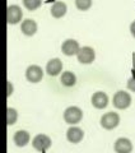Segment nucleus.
<instances>
[{
    "instance_id": "obj_1",
    "label": "nucleus",
    "mask_w": 135,
    "mask_h": 153,
    "mask_svg": "<svg viewBox=\"0 0 135 153\" xmlns=\"http://www.w3.org/2000/svg\"><path fill=\"white\" fill-rule=\"evenodd\" d=\"M112 105L117 110H126L131 105V96L125 91H117L112 97Z\"/></svg>"
},
{
    "instance_id": "obj_2",
    "label": "nucleus",
    "mask_w": 135,
    "mask_h": 153,
    "mask_svg": "<svg viewBox=\"0 0 135 153\" xmlns=\"http://www.w3.org/2000/svg\"><path fill=\"white\" fill-rule=\"evenodd\" d=\"M64 121L69 125H75L82 121L83 119V111L82 108H79L78 106H69L65 111H64Z\"/></svg>"
},
{
    "instance_id": "obj_3",
    "label": "nucleus",
    "mask_w": 135,
    "mask_h": 153,
    "mask_svg": "<svg viewBox=\"0 0 135 153\" xmlns=\"http://www.w3.org/2000/svg\"><path fill=\"white\" fill-rule=\"evenodd\" d=\"M101 126L106 130H113L115 128L119 126L120 124V115L117 112H106L105 115L101 116Z\"/></svg>"
},
{
    "instance_id": "obj_4",
    "label": "nucleus",
    "mask_w": 135,
    "mask_h": 153,
    "mask_svg": "<svg viewBox=\"0 0 135 153\" xmlns=\"http://www.w3.org/2000/svg\"><path fill=\"white\" fill-rule=\"evenodd\" d=\"M76 59H78L80 64L89 65V64H92L96 59V51L93 47H90V46H83V47H80L79 52L76 54Z\"/></svg>"
},
{
    "instance_id": "obj_5",
    "label": "nucleus",
    "mask_w": 135,
    "mask_h": 153,
    "mask_svg": "<svg viewBox=\"0 0 135 153\" xmlns=\"http://www.w3.org/2000/svg\"><path fill=\"white\" fill-rule=\"evenodd\" d=\"M52 146V140L46 134H37L32 140V147L38 152H45Z\"/></svg>"
},
{
    "instance_id": "obj_6",
    "label": "nucleus",
    "mask_w": 135,
    "mask_h": 153,
    "mask_svg": "<svg viewBox=\"0 0 135 153\" xmlns=\"http://www.w3.org/2000/svg\"><path fill=\"white\" fill-rule=\"evenodd\" d=\"M23 18V10L19 5H9L7 9V21L9 25H18Z\"/></svg>"
},
{
    "instance_id": "obj_7",
    "label": "nucleus",
    "mask_w": 135,
    "mask_h": 153,
    "mask_svg": "<svg viewBox=\"0 0 135 153\" xmlns=\"http://www.w3.org/2000/svg\"><path fill=\"white\" fill-rule=\"evenodd\" d=\"M80 45L74 38H68L61 44V52L66 56H74L79 52Z\"/></svg>"
},
{
    "instance_id": "obj_8",
    "label": "nucleus",
    "mask_w": 135,
    "mask_h": 153,
    "mask_svg": "<svg viewBox=\"0 0 135 153\" xmlns=\"http://www.w3.org/2000/svg\"><path fill=\"white\" fill-rule=\"evenodd\" d=\"M26 78L31 83H38L43 78V70L40 65H30L26 70Z\"/></svg>"
},
{
    "instance_id": "obj_9",
    "label": "nucleus",
    "mask_w": 135,
    "mask_h": 153,
    "mask_svg": "<svg viewBox=\"0 0 135 153\" xmlns=\"http://www.w3.org/2000/svg\"><path fill=\"white\" fill-rule=\"evenodd\" d=\"M90 102H92V106L98 108V110H102V108H106L108 106V96L106 94L105 92H94L90 97Z\"/></svg>"
},
{
    "instance_id": "obj_10",
    "label": "nucleus",
    "mask_w": 135,
    "mask_h": 153,
    "mask_svg": "<svg viewBox=\"0 0 135 153\" xmlns=\"http://www.w3.org/2000/svg\"><path fill=\"white\" fill-rule=\"evenodd\" d=\"M113 151L115 153H131L133 143L128 138H119V139L115 140Z\"/></svg>"
},
{
    "instance_id": "obj_11",
    "label": "nucleus",
    "mask_w": 135,
    "mask_h": 153,
    "mask_svg": "<svg viewBox=\"0 0 135 153\" xmlns=\"http://www.w3.org/2000/svg\"><path fill=\"white\" fill-rule=\"evenodd\" d=\"M83 138H84L83 129H80L78 126H70L66 130V139L70 143H73V144H78V143H80L82 140H83Z\"/></svg>"
},
{
    "instance_id": "obj_12",
    "label": "nucleus",
    "mask_w": 135,
    "mask_h": 153,
    "mask_svg": "<svg viewBox=\"0 0 135 153\" xmlns=\"http://www.w3.org/2000/svg\"><path fill=\"white\" fill-rule=\"evenodd\" d=\"M62 71V61L59 57H54L46 64V73L50 76H56Z\"/></svg>"
},
{
    "instance_id": "obj_13",
    "label": "nucleus",
    "mask_w": 135,
    "mask_h": 153,
    "mask_svg": "<svg viewBox=\"0 0 135 153\" xmlns=\"http://www.w3.org/2000/svg\"><path fill=\"white\" fill-rule=\"evenodd\" d=\"M37 28H38V26H37L36 21H33V19H31V18L24 19V21L22 22V25H21V31H22V33H23L24 36H28V37L36 35Z\"/></svg>"
},
{
    "instance_id": "obj_14",
    "label": "nucleus",
    "mask_w": 135,
    "mask_h": 153,
    "mask_svg": "<svg viewBox=\"0 0 135 153\" xmlns=\"http://www.w3.org/2000/svg\"><path fill=\"white\" fill-rule=\"evenodd\" d=\"M30 139L31 135L27 130H18L13 135V142L17 147H26L30 143Z\"/></svg>"
},
{
    "instance_id": "obj_15",
    "label": "nucleus",
    "mask_w": 135,
    "mask_h": 153,
    "mask_svg": "<svg viewBox=\"0 0 135 153\" xmlns=\"http://www.w3.org/2000/svg\"><path fill=\"white\" fill-rule=\"evenodd\" d=\"M66 12H68V7H66V4L64 1H55L50 8L51 16L54 18H56V19L62 18L66 14Z\"/></svg>"
},
{
    "instance_id": "obj_16",
    "label": "nucleus",
    "mask_w": 135,
    "mask_h": 153,
    "mask_svg": "<svg viewBox=\"0 0 135 153\" xmlns=\"http://www.w3.org/2000/svg\"><path fill=\"white\" fill-rule=\"evenodd\" d=\"M60 82L64 87H73L76 83V76L73 71H64L60 76Z\"/></svg>"
},
{
    "instance_id": "obj_17",
    "label": "nucleus",
    "mask_w": 135,
    "mask_h": 153,
    "mask_svg": "<svg viewBox=\"0 0 135 153\" xmlns=\"http://www.w3.org/2000/svg\"><path fill=\"white\" fill-rule=\"evenodd\" d=\"M18 120V111L13 107L7 108V123L8 125H14Z\"/></svg>"
},
{
    "instance_id": "obj_18",
    "label": "nucleus",
    "mask_w": 135,
    "mask_h": 153,
    "mask_svg": "<svg viewBox=\"0 0 135 153\" xmlns=\"http://www.w3.org/2000/svg\"><path fill=\"white\" fill-rule=\"evenodd\" d=\"M22 1H23L24 8L27 9V10H30V12L36 10V9L40 8L41 4H42V0H22Z\"/></svg>"
},
{
    "instance_id": "obj_19",
    "label": "nucleus",
    "mask_w": 135,
    "mask_h": 153,
    "mask_svg": "<svg viewBox=\"0 0 135 153\" xmlns=\"http://www.w3.org/2000/svg\"><path fill=\"white\" fill-rule=\"evenodd\" d=\"M75 7L78 10L85 12L92 7V0H75Z\"/></svg>"
},
{
    "instance_id": "obj_20",
    "label": "nucleus",
    "mask_w": 135,
    "mask_h": 153,
    "mask_svg": "<svg viewBox=\"0 0 135 153\" xmlns=\"http://www.w3.org/2000/svg\"><path fill=\"white\" fill-rule=\"evenodd\" d=\"M128 89L131 91V92H135V75H133L131 78H129L128 80Z\"/></svg>"
},
{
    "instance_id": "obj_21",
    "label": "nucleus",
    "mask_w": 135,
    "mask_h": 153,
    "mask_svg": "<svg viewBox=\"0 0 135 153\" xmlns=\"http://www.w3.org/2000/svg\"><path fill=\"white\" fill-rule=\"evenodd\" d=\"M13 91H14V88H13L12 82H8V93H7L8 97H10V96L13 94Z\"/></svg>"
},
{
    "instance_id": "obj_22",
    "label": "nucleus",
    "mask_w": 135,
    "mask_h": 153,
    "mask_svg": "<svg viewBox=\"0 0 135 153\" xmlns=\"http://www.w3.org/2000/svg\"><path fill=\"white\" fill-rule=\"evenodd\" d=\"M130 33H131V36L135 38V21L130 25Z\"/></svg>"
}]
</instances>
